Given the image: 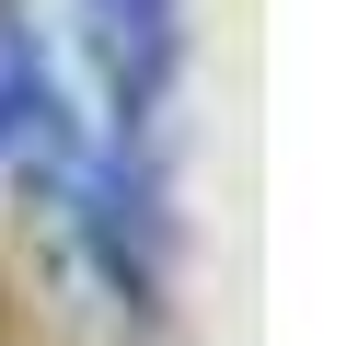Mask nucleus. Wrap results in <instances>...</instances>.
Here are the masks:
<instances>
[{
	"label": "nucleus",
	"mask_w": 358,
	"mask_h": 346,
	"mask_svg": "<svg viewBox=\"0 0 358 346\" xmlns=\"http://www.w3.org/2000/svg\"><path fill=\"white\" fill-rule=\"evenodd\" d=\"M0 150L70 185V196H81V219L104 231V266L127 277V231H116V173L93 161V138H81V115H70V92H58L47 46H35V23L12 12V0H0Z\"/></svg>",
	"instance_id": "obj_1"
},
{
	"label": "nucleus",
	"mask_w": 358,
	"mask_h": 346,
	"mask_svg": "<svg viewBox=\"0 0 358 346\" xmlns=\"http://www.w3.org/2000/svg\"><path fill=\"white\" fill-rule=\"evenodd\" d=\"M81 35H93V58H104L116 115H139L150 92H162V69H173V0H81Z\"/></svg>",
	"instance_id": "obj_2"
}]
</instances>
